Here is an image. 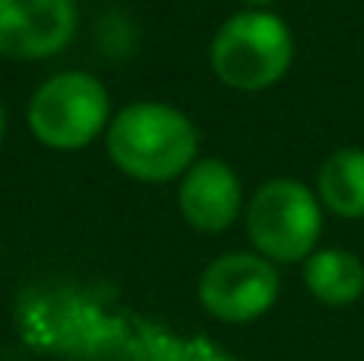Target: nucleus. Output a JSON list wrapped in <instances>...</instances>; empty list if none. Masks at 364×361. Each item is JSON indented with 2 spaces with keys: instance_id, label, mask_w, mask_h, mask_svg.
<instances>
[{
  "instance_id": "f257e3e1",
  "label": "nucleus",
  "mask_w": 364,
  "mask_h": 361,
  "mask_svg": "<svg viewBox=\"0 0 364 361\" xmlns=\"http://www.w3.org/2000/svg\"><path fill=\"white\" fill-rule=\"evenodd\" d=\"M109 160L138 183L186 176L198 157V128L166 102H132L106 128Z\"/></svg>"
},
{
  "instance_id": "f03ea898",
  "label": "nucleus",
  "mask_w": 364,
  "mask_h": 361,
  "mask_svg": "<svg viewBox=\"0 0 364 361\" xmlns=\"http://www.w3.org/2000/svg\"><path fill=\"white\" fill-rule=\"evenodd\" d=\"M294 36L269 10H243L218 29L211 42V70L220 83L243 93L269 90L291 70Z\"/></svg>"
},
{
  "instance_id": "7ed1b4c3",
  "label": "nucleus",
  "mask_w": 364,
  "mask_h": 361,
  "mask_svg": "<svg viewBox=\"0 0 364 361\" xmlns=\"http://www.w3.org/2000/svg\"><path fill=\"white\" fill-rule=\"evenodd\" d=\"M246 234L269 262H304L323 234L320 198L301 179H269L246 205Z\"/></svg>"
},
{
  "instance_id": "20e7f679",
  "label": "nucleus",
  "mask_w": 364,
  "mask_h": 361,
  "mask_svg": "<svg viewBox=\"0 0 364 361\" xmlns=\"http://www.w3.org/2000/svg\"><path fill=\"white\" fill-rule=\"evenodd\" d=\"M26 119L38 144L80 151L109 128V90L87 70H64L32 93Z\"/></svg>"
},
{
  "instance_id": "39448f33",
  "label": "nucleus",
  "mask_w": 364,
  "mask_h": 361,
  "mask_svg": "<svg viewBox=\"0 0 364 361\" xmlns=\"http://www.w3.org/2000/svg\"><path fill=\"white\" fill-rule=\"evenodd\" d=\"M278 269L259 253L218 256L201 272L198 301L220 323H252L278 301Z\"/></svg>"
},
{
  "instance_id": "423d86ee",
  "label": "nucleus",
  "mask_w": 364,
  "mask_h": 361,
  "mask_svg": "<svg viewBox=\"0 0 364 361\" xmlns=\"http://www.w3.org/2000/svg\"><path fill=\"white\" fill-rule=\"evenodd\" d=\"M74 32V0H0V58H51L68 48Z\"/></svg>"
},
{
  "instance_id": "0eeeda50",
  "label": "nucleus",
  "mask_w": 364,
  "mask_h": 361,
  "mask_svg": "<svg viewBox=\"0 0 364 361\" xmlns=\"http://www.w3.org/2000/svg\"><path fill=\"white\" fill-rule=\"evenodd\" d=\"M243 185L224 160H195L179 183V211L201 234H220L240 215Z\"/></svg>"
},
{
  "instance_id": "6e6552de",
  "label": "nucleus",
  "mask_w": 364,
  "mask_h": 361,
  "mask_svg": "<svg viewBox=\"0 0 364 361\" xmlns=\"http://www.w3.org/2000/svg\"><path fill=\"white\" fill-rule=\"evenodd\" d=\"M304 285L329 307H348L364 294V262L348 249H316L304 259Z\"/></svg>"
},
{
  "instance_id": "1a4fd4ad",
  "label": "nucleus",
  "mask_w": 364,
  "mask_h": 361,
  "mask_svg": "<svg viewBox=\"0 0 364 361\" xmlns=\"http://www.w3.org/2000/svg\"><path fill=\"white\" fill-rule=\"evenodd\" d=\"M320 205L333 215L358 221L364 217V147H339L320 166L316 176Z\"/></svg>"
},
{
  "instance_id": "9d476101",
  "label": "nucleus",
  "mask_w": 364,
  "mask_h": 361,
  "mask_svg": "<svg viewBox=\"0 0 364 361\" xmlns=\"http://www.w3.org/2000/svg\"><path fill=\"white\" fill-rule=\"evenodd\" d=\"M4 138H6V112L0 106V144H4Z\"/></svg>"
},
{
  "instance_id": "9b49d317",
  "label": "nucleus",
  "mask_w": 364,
  "mask_h": 361,
  "mask_svg": "<svg viewBox=\"0 0 364 361\" xmlns=\"http://www.w3.org/2000/svg\"><path fill=\"white\" fill-rule=\"evenodd\" d=\"M243 4H250V6H252V10H259V6H269V4H272V0H243Z\"/></svg>"
}]
</instances>
